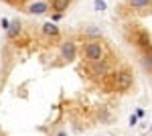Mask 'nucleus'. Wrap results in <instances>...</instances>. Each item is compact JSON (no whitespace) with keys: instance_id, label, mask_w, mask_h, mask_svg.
Returning <instances> with one entry per match:
<instances>
[{"instance_id":"a211bd4d","label":"nucleus","mask_w":152,"mask_h":136,"mask_svg":"<svg viewBox=\"0 0 152 136\" xmlns=\"http://www.w3.org/2000/svg\"><path fill=\"white\" fill-rule=\"evenodd\" d=\"M150 132H152V128H150Z\"/></svg>"},{"instance_id":"2eb2a0df","label":"nucleus","mask_w":152,"mask_h":136,"mask_svg":"<svg viewBox=\"0 0 152 136\" xmlns=\"http://www.w3.org/2000/svg\"><path fill=\"white\" fill-rule=\"evenodd\" d=\"M138 122V116H130V126H134Z\"/></svg>"},{"instance_id":"0eeeda50","label":"nucleus","mask_w":152,"mask_h":136,"mask_svg":"<svg viewBox=\"0 0 152 136\" xmlns=\"http://www.w3.org/2000/svg\"><path fill=\"white\" fill-rule=\"evenodd\" d=\"M43 33L47 35V37H57L59 35V29L55 23H45L43 24Z\"/></svg>"},{"instance_id":"9b49d317","label":"nucleus","mask_w":152,"mask_h":136,"mask_svg":"<svg viewBox=\"0 0 152 136\" xmlns=\"http://www.w3.org/2000/svg\"><path fill=\"white\" fill-rule=\"evenodd\" d=\"M94 6H95V10H102V12L105 10V2H104V0H95Z\"/></svg>"},{"instance_id":"6e6552de","label":"nucleus","mask_w":152,"mask_h":136,"mask_svg":"<svg viewBox=\"0 0 152 136\" xmlns=\"http://www.w3.org/2000/svg\"><path fill=\"white\" fill-rule=\"evenodd\" d=\"M69 2H71V0H53L51 6H53V10H55V12H63V10H67Z\"/></svg>"},{"instance_id":"9d476101","label":"nucleus","mask_w":152,"mask_h":136,"mask_svg":"<svg viewBox=\"0 0 152 136\" xmlns=\"http://www.w3.org/2000/svg\"><path fill=\"white\" fill-rule=\"evenodd\" d=\"M152 0H128V4L132 6V8H138V10H142V8H146L148 4H150Z\"/></svg>"},{"instance_id":"f8f14e48","label":"nucleus","mask_w":152,"mask_h":136,"mask_svg":"<svg viewBox=\"0 0 152 136\" xmlns=\"http://www.w3.org/2000/svg\"><path fill=\"white\" fill-rule=\"evenodd\" d=\"M61 16H63V12H55V14H53V23L61 21Z\"/></svg>"},{"instance_id":"7ed1b4c3","label":"nucleus","mask_w":152,"mask_h":136,"mask_svg":"<svg viewBox=\"0 0 152 136\" xmlns=\"http://www.w3.org/2000/svg\"><path fill=\"white\" fill-rule=\"evenodd\" d=\"M59 53H61V57H63L65 61H73V59H75V53H77V47H75L73 41H65V43H61Z\"/></svg>"},{"instance_id":"423d86ee","label":"nucleus","mask_w":152,"mask_h":136,"mask_svg":"<svg viewBox=\"0 0 152 136\" xmlns=\"http://www.w3.org/2000/svg\"><path fill=\"white\" fill-rule=\"evenodd\" d=\"M136 43H138V47H142V49H144V51H152L150 39H148V35L144 33V31H140V33L136 35Z\"/></svg>"},{"instance_id":"dca6fc26","label":"nucleus","mask_w":152,"mask_h":136,"mask_svg":"<svg viewBox=\"0 0 152 136\" xmlns=\"http://www.w3.org/2000/svg\"><path fill=\"white\" fill-rule=\"evenodd\" d=\"M136 116H138V118H142V116H144V110H142V108H138V110H136Z\"/></svg>"},{"instance_id":"39448f33","label":"nucleus","mask_w":152,"mask_h":136,"mask_svg":"<svg viewBox=\"0 0 152 136\" xmlns=\"http://www.w3.org/2000/svg\"><path fill=\"white\" fill-rule=\"evenodd\" d=\"M47 10H49L47 2H33V4H28V8H26L28 14H47Z\"/></svg>"},{"instance_id":"1a4fd4ad","label":"nucleus","mask_w":152,"mask_h":136,"mask_svg":"<svg viewBox=\"0 0 152 136\" xmlns=\"http://www.w3.org/2000/svg\"><path fill=\"white\" fill-rule=\"evenodd\" d=\"M6 33H8V37H10V39H14L16 35L20 33V23H18V21H12V23H10V26H8V31H6Z\"/></svg>"},{"instance_id":"f03ea898","label":"nucleus","mask_w":152,"mask_h":136,"mask_svg":"<svg viewBox=\"0 0 152 136\" xmlns=\"http://www.w3.org/2000/svg\"><path fill=\"white\" fill-rule=\"evenodd\" d=\"M132 81H134V77H132L130 71H120V73H116L114 87H116V91H126L132 87Z\"/></svg>"},{"instance_id":"f3484780","label":"nucleus","mask_w":152,"mask_h":136,"mask_svg":"<svg viewBox=\"0 0 152 136\" xmlns=\"http://www.w3.org/2000/svg\"><path fill=\"white\" fill-rule=\"evenodd\" d=\"M57 136H67V132H65V130H61V132H59Z\"/></svg>"},{"instance_id":"ddd939ff","label":"nucleus","mask_w":152,"mask_h":136,"mask_svg":"<svg viewBox=\"0 0 152 136\" xmlns=\"http://www.w3.org/2000/svg\"><path fill=\"white\" fill-rule=\"evenodd\" d=\"M87 33H89V35H99V31H97L95 26H89V29H87Z\"/></svg>"},{"instance_id":"f257e3e1","label":"nucleus","mask_w":152,"mask_h":136,"mask_svg":"<svg viewBox=\"0 0 152 136\" xmlns=\"http://www.w3.org/2000/svg\"><path fill=\"white\" fill-rule=\"evenodd\" d=\"M104 57V45L99 41H89L85 45V59L89 63H95V61H102Z\"/></svg>"},{"instance_id":"20e7f679","label":"nucleus","mask_w":152,"mask_h":136,"mask_svg":"<svg viewBox=\"0 0 152 136\" xmlns=\"http://www.w3.org/2000/svg\"><path fill=\"white\" fill-rule=\"evenodd\" d=\"M107 71H110V65L105 61H95L94 69H89V75L91 77H104V75H107Z\"/></svg>"},{"instance_id":"4468645a","label":"nucleus","mask_w":152,"mask_h":136,"mask_svg":"<svg viewBox=\"0 0 152 136\" xmlns=\"http://www.w3.org/2000/svg\"><path fill=\"white\" fill-rule=\"evenodd\" d=\"M8 26H10V21H6V18H2V29H6V31H8Z\"/></svg>"}]
</instances>
